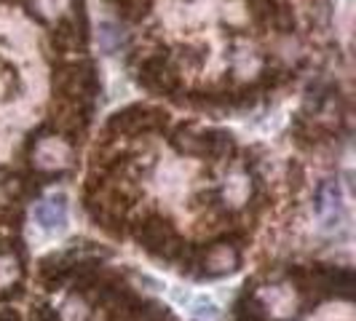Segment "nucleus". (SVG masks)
<instances>
[{
  "label": "nucleus",
  "mask_w": 356,
  "mask_h": 321,
  "mask_svg": "<svg viewBox=\"0 0 356 321\" xmlns=\"http://www.w3.org/2000/svg\"><path fill=\"white\" fill-rule=\"evenodd\" d=\"M0 321H19V313L11 308H0Z\"/></svg>",
  "instance_id": "10"
},
{
  "label": "nucleus",
  "mask_w": 356,
  "mask_h": 321,
  "mask_svg": "<svg viewBox=\"0 0 356 321\" xmlns=\"http://www.w3.org/2000/svg\"><path fill=\"white\" fill-rule=\"evenodd\" d=\"M33 321H59V313L51 305H38V308H33Z\"/></svg>",
  "instance_id": "9"
},
{
  "label": "nucleus",
  "mask_w": 356,
  "mask_h": 321,
  "mask_svg": "<svg viewBox=\"0 0 356 321\" xmlns=\"http://www.w3.org/2000/svg\"><path fill=\"white\" fill-rule=\"evenodd\" d=\"M179 62L188 67H201L204 65V49L201 46H182L179 49Z\"/></svg>",
  "instance_id": "8"
},
{
  "label": "nucleus",
  "mask_w": 356,
  "mask_h": 321,
  "mask_svg": "<svg viewBox=\"0 0 356 321\" xmlns=\"http://www.w3.org/2000/svg\"><path fill=\"white\" fill-rule=\"evenodd\" d=\"M177 233L172 228V222L166 220V217H159V214H150V217H145L140 220L137 225H134V238H137V244L143 247L145 252H150V254H159V249L169 241V238H175Z\"/></svg>",
  "instance_id": "4"
},
{
  "label": "nucleus",
  "mask_w": 356,
  "mask_h": 321,
  "mask_svg": "<svg viewBox=\"0 0 356 321\" xmlns=\"http://www.w3.org/2000/svg\"><path fill=\"white\" fill-rule=\"evenodd\" d=\"M238 265V252L236 247H212V249H204V268H209L212 273H225Z\"/></svg>",
  "instance_id": "6"
},
{
  "label": "nucleus",
  "mask_w": 356,
  "mask_h": 321,
  "mask_svg": "<svg viewBox=\"0 0 356 321\" xmlns=\"http://www.w3.org/2000/svg\"><path fill=\"white\" fill-rule=\"evenodd\" d=\"M35 220L40 222V228L46 231H54V228H65L67 222V206H65V198L54 196L43 204L35 206Z\"/></svg>",
  "instance_id": "5"
},
{
  "label": "nucleus",
  "mask_w": 356,
  "mask_h": 321,
  "mask_svg": "<svg viewBox=\"0 0 356 321\" xmlns=\"http://www.w3.org/2000/svg\"><path fill=\"white\" fill-rule=\"evenodd\" d=\"M49 115H51V124L67 134V137H78L83 131V126L89 121V102H81V99H70V97H54L51 107H49Z\"/></svg>",
  "instance_id": "3"
},
{
  "label": "nucleus",
  "mask_w": 356,
  "mask_h": 321,
  "mask_svg": "<svg viewBox=\"0 0 356 321\" xmlns=\"http://www.w3.org/2000/svg\"><path fill=\"white\" fill-rule=\"evenodd\" d=\"M54 91L59 97H70L91 105V97L97 94V75L91 70V65L65 62L54 70Z\"/></svg>",
  "instance_id": "1"
},
{
  "label": "nucleus",
  "mask_w": 356,
  "mask_h": 321,
  "mask_svg": "<svg viewBox=\"0 0 356 321\" xmlns=\"http://www.w3.org/2000/svg\"><path fill=\"white\" fill-rule=\"evenodd\" d=\"M78 46H83V33H78V27L72 22H62L51 33V49L56 54L75 51Z\"/></svg>",
  "instance_id": "7"
},
{
  "label": "nucleus",
  "mask_w": 356,
  "mask_h": 321,
  "mask_svg": "<svg viewBox=\"0 0 356 321\" xmlns=\"http://www.w3.org/2000/svg\"><path fill=\"white\" fill-rule=\"evenodd\" d=\"M169 121V115L159 110V107H143V105H129L118 110L107 129L113 134H147V131H159Z\"/></svg>",
  "instance_id": "2"
},
{
  "label": "nucleus",
  "mask_w": 356,
  "mask_h": 321,
  "mask_svg": "<svg viewBox=\"0 0 356 321\" xmlns=\"http://www.w3.org/2000/svg\"><path fill=\"white\" fill-rule=\"evenodd\" d=\"M11 247H14V241H11L8 236H0V257H3V254H8Z\"/></svg>",
  "instance_id": "11"
}]
</instances>
